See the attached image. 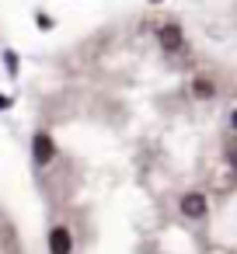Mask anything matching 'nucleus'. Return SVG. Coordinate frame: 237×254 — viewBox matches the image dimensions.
<instances>
[{
  "mask_svg": "<svg viewBox=\"0 0 237 254\" xmlns=\"http://www.w3.org/2000/svg\"><path fill=\"white\" fill-rule=\"evenodd\" d=\"M181 212H185L188 219H202V216H206V198L195 195V191L185 195V198H181Z\"/></svg>",
  "mask_w": 237,
  "mask_h": 254,
  "instance_id": "4",
  "label": "nucleus"
},
{
  "mask_svg": "<svg viewBox=\"0 0 237 254\" xmlns=\"http://www.w3.org/2000/svg\"><path fill=\"white\" fill-rule=\"evenodd\" d=\"M53 153H56V146H53V139L46 136V132H39L35 139H32V157H35V164H49L53 160Z\"/></svg>",
  "mask_w": 237,
  "mask_h": 254,
  "instance_id": "3",
  "label": "nucleus"
},
{
  "mask_svg": "<svg viewBox=\"0 0 237 254\" xmlns=\"http://www.w3.org/2000/svg\"><path fill=\"white\" fill-rule=\"evenodd\" d=\"M230 164L237 167V146H230Z\"/></svg>",
  "mask_w": 237,
  "mask_h": 254,
  "instance_id": "6",
  "label": "nucleus"
},
{
  "mask_svg": "<svg viewBox=\"0 0 237 254\" xmlns=\"http://www.w3.org/2000/svg\"><path fill=\"white\" fill-rule=\"evenodd\" d=\"M234 126H237V115H234Z\"/></svg>",
  "mask_w": 237,
  "mask_h": 254,
  "instance_id": "7",
  "label": "nucleus"
},
{
  "mask_svg": "<svg viewBox=\"0 0 237 254\" xmlns=\"http://www.w3.org/2000/svg\"><path fill=\"white\" fill-rule=\"evenodd\" d=\"M195 94H199V98H209V94H213V84H209V80H195Z\"/></svg>",
  "mask_w": 237,
  "mask_h": 254,
  "instance_id": "5",
  "label": "nucleus"
},
{
  "mask_svg": "<svg viewBox=\"0 0 237 254\" xmlns=\"http://www.w3.org/2000/svg\"><path fill=\"white\" fill-rule=\"evenodd\" d=\"M74 251V237L67 226H53L49 230V254H70Z\"/></svg>",
  "mask_w": 237,
  "mask_h": 254,
  "instance_id": "1",
  "label": "nucleus"
},
{
  "mask_svg": "<svg viewBox=\"0 0 237 254\" xmlns=\"http://www.w3.org/2000/svg\"><path fill=\"white\" fill-rule=\"evenodd\" d=\"M157 39H160V49H164V53H181V46H185V39H181V28H178V25H164Z\"/></svg>",
  "mask_w": 237,
  "mask_h": 254,
  "instance_id": "2",
  "label": "nucleus"
}]
</instances>
